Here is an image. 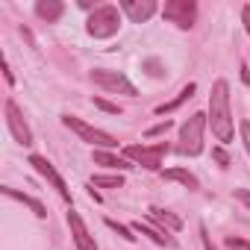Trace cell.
Masks as SVG:
<instances>
[{
    "instance_id": "6da1fadb",
    "label": "cell",
    "mask_w": 250,
    "mask_h": 250,
    "mask_svg": "<svg viewBox=\"0 0 250 250\" xmlns=\"http://www.w3.org/2000/svg\"><path fill=\"white\" fill-rule=\"evenodd\" d=\"M206 121L212 124V133L221 145L232 142V112H229V83L218 80L209 94V115Z\"/></svg>"
},
{
    "instance_id": "7a4b0ae2",
    "label": "cell",
    "mask_w": 250,
    "mask_h": 250,
    "mask_svg": "<svg viewBox=\"0 0 250 250\" xmlns=\"http://www.w3.org/2000/svg\"><path fill=\"white\" fill-rule=\"evenodd\" d=\"M203 130H206V115L194 112L183 127H180V145L177 153L180 156H200L203 153Z\"/></svg>"
},
{
    "instance_id": "3957f363",
    "label": "cell",
    "mask_w": 250,
    "mask_h": 250,
    "mask_svg": "<svg viewBox=\"0 0 250 250\" xmlns=\"http://www.w3.org/2000/svg\"><path fill=\"white\" fill-rule=\"evenodd\" d=\"M118 30H121L118 6H97L85 21V33L94 36V39H112Z\"/></svg>"
},
{
    "instance_id": "277c9868",
    "label": "cell",
    "mask_w": 250,
    "mask_h": 250,
    "mask_svg": "<svg viewBox=\"0 0 250 250\" xmlns=\"http://www.w3.org/2000/svg\"><path fill=\"white\" fill-rule=\"evenodd\" d=\"M62 124H65L68 130H74L83 142H88V145H94V147H100V150H112V147H118V139H115V136H109V133L91 127V124H85V121H80L77 115H62Z\"/></svg>"
},
{
    "instance_id": "5b68a950",
    "label": "cell",
    "mask_w": 250,
    "mask_h": 250,
    "mask_svg": "<svg viewBox=\"0 0 250 250\" xmlns=\"http://www.w3.org/2000/svg\"><path fill=\"white\" fill-rule=\"evenodd\" d=\"M88 80L94 83V85H100L103 91H115V94H127V97H136L139 91H136V85L124 77L121 71H112V68H94L91 74H88Z\"/></svg>"
},
{
    "instance_id": "8992f818",
    "label": "cell",
    "mask_w": 250,
    "mask_h": 250,
    "mask_svg": "<svg viewBox=\"0 0 250 250\" xmlns=\"http://www.w3.org/2000/svg\"><path fill=\"white\" fill-rule=\"evenodd\" d=\"M162 18L177 24L180 30H191L197 21V3L194 0H168L162 6Z\"/></svg>"
},
{
    "instance_id": "52a82bcc",
    "label": "cell",
    "mask_w": 250,
    "mask_h": 250,
    "mask_svg": "<svg viewBox=\"0 0 250 250\" xmlns=\"http://www.w3.org/2000/svg\"><path fill=\"white\" fill-rule=\"evenodd\" d=\"M124 153H127L130 162H136V165H142V168H147V171H159V168H162V159H165V153H168V145H165V142H159V145H153V147L130 145Z\"/></svg>"
},
{
    "instance_id": "ba28073f",
    "label": "cell",
    "mask_w": 250,
    "mask_h": 250,
    "mask_svg": "<svg viewBox=\"0 0 250 250\" xmlns=\"http://www.w3.org/2000/svg\"><path fill=\"white\" fill-rule=\"evenodd\" d=\"M6 127H9V133L18 145H24V147L33 145V130L27 127V121H24L21 109L15 106V100H6Z\"/></svg>"
},
{
    "instance_id": "9c48e42d",
    "label": "cell",
    "mask_w": 250,
    "mask_h": 250,
    "mask_svg": "<svg viewBox=\"0 0 250 250\" xmlns=\"http://www.w3.org/2000/svg\"><path fill=\"white\" fill-rule=\"evenodd\" d=\"M30 165H33V168H36V171H39V174H42V177H44V180H47V183L56 188V191H59V197H62V200H68V203H71V191H68L65 180L59 177V171H56V168H53V165H50L44 156L33 153V156H30Z\"/></svg>"
},
{
    "instance_id": "30bf717a",
    "label": "cell",
    "mask_w": 250,
    "mask_h": 250,
    "mask_svg": "<svg viewBox=\"0 0 250 250\" xmlns=\"http://www.w3.org/2000/svg\"><path fill=\"white\" fill-rule=\"evenodd\" d=\"M68 227H71V238H74L77 250H97V244H94V238H91L85 221L80 218V212H74V209L68 212Z\"/></svg>"
},
{
    "instance_id": "8fae6325",
    "label": "cell",
    "mask_w": 250,
    "mask_h": 250,
    "mask_svg": "<svg viewBox=\"0 0 250 250\" xmlns=\"http://www.w3.org/2000/svg\"><path fill=\"white\" fill-rule=\"evenodd\" d=\"M121 9L127 12V18L133 24H145L156 12V3H153V0H121Z\"/></svg>"
},
{
    "instance_id": "7c38bea8",
    "label": "cell",
    "mask_w": 250,
    "mask_h": 250,
    "mask_svg": "<svg viewBox=\"0 0 250 250\" xmlns=\"http://www.w3.org/2000/svg\"><path fill=\"white\" fill-rule=\"evenodd\" d=\"M62 12H65V3H59V0H39L36 3V15L42 18V21H59L62 18Z\"/></svg>"
},
{
    "instance_id": "4fadbf2b",
    "label": "cell",
    "mask_w": 250,
    "mask_h": 250,
    "mask_svg": "<svg viewBox=\"0 0 250 250\" xmlns=\"http://www.w3.org/2000/svg\"><path fill=\"white\" fill-rule=\"evenodd\" d=\"M133 229H136V232H142V235H147L150 241H156V244H162V247H174V238H171V235H165L162 229L150 227L147 221H136V224H133Z\"/></svg>"
},
{
    "instance_id": "5bb4252c",
    "label": "cell",
    "mask_w": 250,
    "mask_h": 250,
    "mask_svg": "<svg viewBox=\"0 0 250 250\" xmlns=\"http://www.w3.org/2000/svg\"><path fill=\"white\" fill-rule=\"evenodd\" d=\"M194 91H197V85L194 83H188L186 88H180V94L174 97V100H168V103H162V106H156V115H168V112H174V109H180L186 100H191L194 97Z\"/></svg>"
},
{
    "instance_id": "9a60e30c",
    "label": "cell",
    "mask_w": 250,
    "mask_h": 250,
    "mask_svg": "<svg viewBox=\"0 0 250 250\" xmlns=\"http://www.w3.org/2000/svg\"><path fill=\"white\" fill-rule=\"evenodd\" d=\"M150 221H156L159 227H165L171 232H180L183 229V218L174 215V212H165V209H150Z\"/></svg>"
},
{
    "instance_id": "2e32d148",
    "label": "cell",
    "mask_w": 250,
    "mask_h": 250,
    "mask_svg": "<svg viewBox=\"0 0 250 250\" xmlns=\"http://www.w3.org/2000/svg\"><path fill=\"white\" fill-rule=\"evenodd\" d=\"M94 162L97 165H106V168H118V171H130L133 168L130 159H121V156H115L109 150H94Z\"/></svg>"
},
{
    "instance_id": "e0dca14e",
    "label": "cell",
    "mask_w": 250,
    "mask_h": 250,
    "mask_svg": "<svg viewBox=\"0 0 250 250\" xmlns=\"http://www.w3.org/2000/svg\"><path fill=\"white\" fill-rule=\"evenodd\" d=\"M162 177H165V180H174V183H183V186H186V188H191V191H197V188H200L197 177H194V174H188L186 168H168Z\"/></svg>"
},
{
    "instance_id": "ac0fdd59",
    "label": "cell",
    "mask_w": 250,
    "mask_h": 250,
    "mask_svg": "<svg viewBox=\"0 0 250 250\" xmlns=\"http://www.w3.org/2000/svg\"><path fill=\"white\" fill-rule=\"evenodd\" d=\"M3 194L6 197H12V200H21L24 206H30L39 218H47V209H44V203H39L36 197H30V194H21V191H15V188H3Z\"/></svg>"
},
{
    "instance_id": "d6986e66",
    "label": "cell",
    "mask_w": 250,
    "mask_h": 250,
    "mask_svg": "<svg viewBox=\"0 0 250 250\" xmlns=\"http://www.w3.org/2000/svg\"><path fill=\"white\" fill-rule=\"evenodd\" d=\"M91 186L94 188H121L124 180H121V174L118 177H91Z\"/></svg>"
},
{
    "instance_id": "ffe728a7",
    "label": "cell",
    "mask_w": 250,
    "mask_h": 250,
    "mask_svg": "<svg viewBox=\"0 0 250 250\" xmlns=\"http://www.w3.org/2000/svg\"><path fill=\"white\" fill-rule=\"evenodd\" d=\"M91 103H94L97 109L109 112V115H121V106H118V103H109V100H103V97H91Z\"/></svg>"
},
{
    "instance_id": "44dd1931",
    "label": "cell",
    "mask_w": 250,
    "mask_h": 250,
    "mask_svg": "<svg viewBox=\"0 0 250 250\" xmlns=\"http://www.w3.org/2000/svg\"><path fill=\"white\" fill-rule=\"evenodd\" d=\"M106 227H109V229H115L121 238H127V241H136V235H133L127 227H121V224H118V221H112V218H106Z\"/></svg>"
},
{
    "instance_id": "7402d4cb",
    "label": "cell",
    "mask_w": 250,
    "mask_h": 250,
    "mask_svg": "<svg viewBox=\"0 0 250 250\" xmlns=\"http://www.w3.org/2000/svg\"><path fill=\"white\" fill-rule=\"evenodd\" d=\"M145 68H147V74H150V77H162V74H165V68H162V62H159V59H147V62H145Z\"/></svg>"
},
{
    "instance_id": "603a6c76",
    "label": "cell",
    "mask_w": 250,
    "mask_h": 250,
    "mask_svg": "<svg viewBox=\"0 0 250 250\" xmlns=\"http://www.w3.org/2000/svg\"><path fill=\"white\" fill-rule=\"evenodd\" d=\"M171 130V121H162V124H153V127L147 130V136L153 139V136H162V133H168Z\"/></svg>"
},
{
    "instance_id": "cb8c5ba5",
    "label": "cell",
    "mask_w": 250,
    "mask_h": 250,
    "mask_svg": "<svg viewBox=\"0 0 250 250\" xmlns=\"http://www.w3.org/2000/svg\"><path fill=\"white\" fill-rule=\"evenodd\" d=\"M227 247H232V250H250V241H244V238H235V235H229V238H227Z\"/></svg>"
},
{
    "instance_id": "d4e9b609",
    "label": "cell",
    "mask_w": 250,
    "mask_h": 250,
    "mask_svg": "<svg viewBox=\"0 0 250 250\" xmlns=\"http://www.w3.org/2000/svg\"><path fill=\"white\" fill-rule=\"evenodd\" d=\"M241 142H244V150L250 156V121H241Z\"/></svg>"
},
{
    "instance_id": "484cf974",
    "label": "cell",
    "mask_w": 250,
    "mask_h": 250,
    "mask_svg": "<svg viewBox=\"0 0 250 250\" xmlns=\"http://www.w3.org/2000/svg\"><path fill=\"white\" fill-rule=\"evenodd\" d=\"M212 159H215V162H218L221 168H229V156H227V153H224L221 147H215V150H212Z\"/></svg>"
},
{
    "instance_id": "4316f807",
    "label": "cell",
    "mask_w": 250,
    "mask_h": 250,
    "mask_svg": "<svg viewBox=\"0 0 250 250\" xmlns=\"http://www.w3.org/2000/svg\"><path fill=\"white\" fill-rule=\"evenodd\" d=\"M235 197H238V200L250 209V188H235Z\"/></svg>"
},
{
    "instance_id": "83f0119b",
    "label": "cell",
    "mask_w": 250,
    "mask_h": 250,
    "mask_svg": "<svg viewBox=\"0 0 250 250\" xmlns=\"http://www.w3.org/2000/svg\"><path fill=\"white\" fill-rule=\"evenodd\" d=\"M200 238H203V247H206V250H218V247L212 244V238H209V232H206V227H200Z\"/></svg>"
},
{
    "instance_id": "f1b7e54d",
    "label": "cell",
    "mask_w": 250,
    "mask_h": 250,
    "mask_svg": "<svg viewBox=\"0 0 250 250\" xmlns=\"http://www.w3.org/2000/svg\"><path fill=\"white\" fill-rule=\"evenodd\" d=\"M241 18H244V30H247V36H250V3L241 9Z\"/></svg>"
},
{
    "instance_id": "f546056e",
    "label": "cell",
    "mask_w": 250,
    "mask_h": 250,
    "mask_svg": "<svg viewBox=\"0 0 250 250\" xmlns=\"http://www.w3.org/2000/svg\"><path fill=\"white\" fill-rule=\"evenodd\" d=\"M3 77H6V83H9V85L15 83V77H12V71H9V62H6V59H3Z\"/></svg>"
}]
</instances>
